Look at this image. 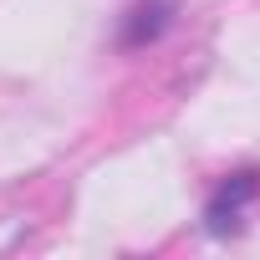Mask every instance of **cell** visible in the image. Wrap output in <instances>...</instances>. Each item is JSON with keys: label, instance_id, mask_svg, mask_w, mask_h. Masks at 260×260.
Returning a JSON list of instances; mask_svg holds the SVG:
<instances>
[{"label": "cell", "instance_id": "obj_1", "mask_svg": "<svg viewBox=\"0 0 260 260\" xmlns=\"http://www.w3.org/2000/svg\"><path fill=\"white\" fill-rule=\"evenodd\" d=\"M260 199V169H235V174H224L214 189H209V199H204V230L209 235H235L240 230V219H245V209Z\"/></svg>", "mask_w": 260, "mask_h": 260}, {"label": "cell", "instance_id": "obj_2", "mask_svg": "<svg viewBox=\"0 0 260 260\" xmlns=\"http://www.w3.org/2000/svg\"><path fill=\"white\" fill-rule=\"evenodd\" d=\"M174 16H179V0H133L127 16H122V26H117V46L122 51H143V46L164 41Z\"/></svg>", "mask_w": 260, "mask_h": 260}]
</instances>
